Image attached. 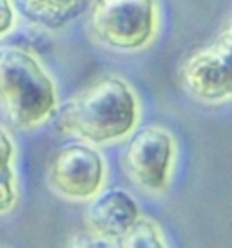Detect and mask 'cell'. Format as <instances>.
<instances>
[{"label": "cell", "mask_w": 232, "mask_h": 248, "mask_svg": "<svg viewBox=\"0 0 232 248\" xmlns=\"http://www.w3.org/2000/svg\"><path fill=\"white\" fill-rule=\"evenodd\" d=\"M0 110L15 129L33 132L56 116L53 78L26 47L0 44Z\"/></svg>", "instance_id": "cell-2"}, {"label": "cell", "mask_w": 232, "mask_h": 248, "mask_svg": "<svg viewBox=\"0 0 232 248\" xmlns=\"http://www.w3.org/2000/svg\"><path fill=\"white\" fill-rule=\"evenodd\" d=\"M180 82L192 98L205 104L232 100V15L212 44L185 58Z\"/></svg>", "instance_id": "cell-5"}, {"label": "cell", "mask_w": 232, "mask_h": 248, "mask_svg": "<svg viewBox=\"0 0 232 248\" xmlns=\"http://www.w3.org/2000/svg\"><path fill=\"white\" fill-rule=\"evenodd\" d=\"M160 9L156 0H91L87 31L103 47L133 53L156 38Z\"/></svg>", "instance_id": "cell-3"}, {"label": "cell", "mask_w": 232, "mask_h": 248, "mask_svg": "<svg viewBox=\"0 0 232 248\" xmlns=\"http://www.w3.org/2000/svg\"><path fill=\"white\" fill-rule=\"evenodd\" d=\"M116 247L131 248V247H167V239H165L162 228L154 219L150 217H138L133 227L125 232V234L116 239Z\"/></svg>", "instance_id": "cell-10"}, {"label": "cell", "mask_w": 232, "mask_h": 248, "mask_svg": "<svg viewBox=\"0 0 232 248\" xmlns=\"http://www.w3.org/2000/svg\"><path fill=\"white\" fill-rule=\"evenodd\" d=\"M176 163V140L171 132L149 125L133 132L122 154L125 176L152 196H162L171 186Z\"/></svg>", "instance_id": "cell-4"}, {"label": "cell", "mask_w": 232, "mask_h": 248, "mask_svg": "<svg viewBox=\"0 0 232 248\" xmlns=\"http://www.w3.org/2000/svg\"><path fill=\"white\" fill-rule=\"evenodd\" d=\"M105 176V159L87 141L60 147L48 167L49 188L69 201H91L102 192Z\"/></svg>", "instance_id": "cell-6"}, {"label": "cell", "mask_w": 232, "mask_h": 248, "mask_svg": "<svg viewBox=\"0 0 232 248\" xmlns=\"http://www.w3.org/2000/svg\"><path fill=\"white\" fill-rule=\"evenodd\" d=\"M15 145L2 127H0V216L11 212L18 200L17 174L13 169Z\"/></svg>", "instance_id": "cell-9"}, {"label": "cell", "mask_w": 232, "mask_h": 248, "mask_svg": "<svg viewBox=\"0 0 232 248\" xmlns=\"http://www.w3.org/2000/svg\"><path fill=\"white\" fill-rule=\"evenodd\" d=\"M28 20L48 29H60L89 6L91 0H13Z\"/></svg>", "instance_id": "cell-8"}, {"label": "cell", "mask_w": 232, "mask_h": 248, "mask_svg": "<svg viewBox=\"0 0 232 248\" xmlns=\"http://www.w3.org/2000/svg\"><path fill=\"white\" fill-rule=\"evenodd\" d=\"M17 22L13 0H0V38L6 36L13 29Z\"/></svg>", "instance_id": "cell-11"}, {"label": "cell", "mask_w": 232, "mask_h": 248, "mask_svg": "<svg viewBox=\"0 0 232 248\" xmlns=\"http://www.w3.org/2000/svg\"><path fill=\"white\" fill-rule=\"evenodd\" d=\"M56 129L93 145L129 138L140 122V100L120 76H102L71 96L56 112Z\"/></svg>", "instance_id": "cell-1"}, {"label": "cell", "mask_w": 232, "mask_h": 248, "mask_svg": "<svg viewBox=\"0 0 232 248\" xmlns=\"http://www.w3.org/2000/svg\"><path fill=\"white\" fill-rule=\"evenodd\" d=\"M138 217L140 208L129 192L122 188H107L91 200L85 223L96 239L115 245Z\"/></svg>", "instance_id": "cell-7"}]
</instances>
